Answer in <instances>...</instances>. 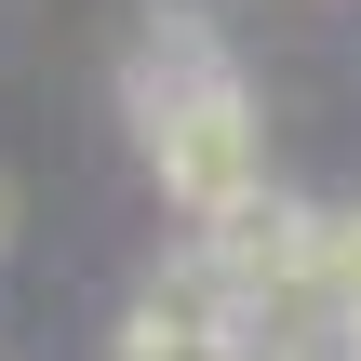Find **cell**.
<instances>
[{
	"mask_svg": "<svg viewBox=\"0 0 361 361\" xmlns=\"http://www.w3.org/2000/svg\"><path fill=\"white\" fill-rule=\"evenodd\" d=\"M214 80H241V54H228V27H214V13H188V0H174V13H147V27H134V54H121V121H134V134H161V121H174L188 94H214Z\"/></svg>",
	"mask_w": 361,
	"mask_h": 361,
	"instance_id": "7a4b0ae2",
	"label": "cell"
},
{
	"mask_svg": "<svg viewBox=\"0 0 361 361\" xmlns=\"http://www.w3.org/2000/svg\"><path fill=\"white\" fill-rule=\"evenodd\" d=\"M322 295H335V348L361 361V201L322 214Z\"/></svg>",
	"mask_w": 361,
	"mask_h": 361,
	"instance_id": "3957f363",
	"label": "cell"
},
{
	"mask_svg": "<svg viewBox=\"0 0 361 361\" xmlns=\"http://www.w3.org/2000/svg\"><path fill=\"white\" fill-rule=\"evenodd\" d=\"M147 147V174H161V201L201 228L214 201H241V188H268V121H255V94L241 80H214V94H188L161 134H134Z\"/></svg>",
	"mask_w": 361,
	"mask_h": 361,
	"instance_id": "6da1fadb",
	"label": "cell"
},
{
	"mask_svg": "<svg viewBox=\"0 0 361 361\" xmlns=\"http://www.w3.org/2000/svg\"><path fill=\"white\" fill-rule=\"evenodd\" d=\"M0 228H13V188H0Z\"/></svg>",
	"mask_w": 361,
	"mask_h": 361,
	"instance_id": "277c9868",
	"label": "cell"
}]
</instances>
